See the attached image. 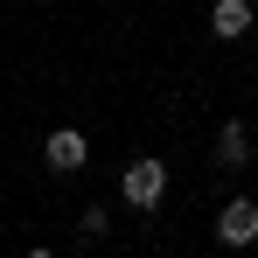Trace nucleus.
<instances>
[{"label":"nucleus","instance_id":"f257e3e1","mask_svg":"<svg viewBox=\"0 0 258 258\" xmlns=\"http://www.w3.org/2000/svg\"><path fill=\"white\" fill-rule=\"evenodd\" d=\"M119 196H126L133 210H154V203L168 196V168H161L154 154H133V161H126V174H119Z\"/></svg>","mask_w":258,"mask_h":258},{"label":"nucleus","instance_id":"423d86ee","mask_svg":"<svg viewBox=\"0 0 258 258\" xmlns=\"http://www.w3.org/2000/svg\"><path fill=\"white\" fill-rule=\"evenodd\" d=\"M112 230V210H84V237H105Z\"/></svg>","mask_w":258,"mask_h":258},{"label":"nucleus","instance_id":"7ed1b4c3","mask_svg":"<svg viewBox=\"0 0 258 258\" xmlns=\"http://www.w3.org/2000/svg\"><path fill=\"white\" fill-rule=\"evenodd\" d=\"M84 161H91V140H84L77 126H56V133L42 140V168H49V174H77Z\"/></svg>","mask_w":258,"mask_h":258},{"label":"nucleus","instance_id":"20e7f679","mask_svg":"<svg viewBox=\"0 0 258 258\" xmlns=\"http://www.w3.org/2000/svg\"><path fill=\"white\" fill-rule=\"evenodd\" d=\"M210 35L216 42H244L251 35V0H216L210 7Z\"/></svg>","mask_w":258,"mask_h":258},{"label":"nucleus","instance_id":"f03ea898","mask_svg":"<svg viewBox=\"0 0 258 258\" xmlns=\"http://www.w3.org/2000/svg\"><path fill=\"white\" fill-rule=\"evenodd\" d=\"M216 244H230V251L258 244V203L251 196H230V203L216 210Z\"/></svg>","mask_w":258,"mask_h":258},{"label":"nucleus","instance_id":"39448f33","mask_svg":"<svg viewBox=\"0 0 258 258\" xmlns=\"http://www.w3.org/2000/svg\"><path fill=\"white\" fill-rule=\"evenodd\" d=\"M216 168H251V133H244V119H223L216 126Z\"/></svg>","mask_w":258,"mask_h":258}]
</instances>
